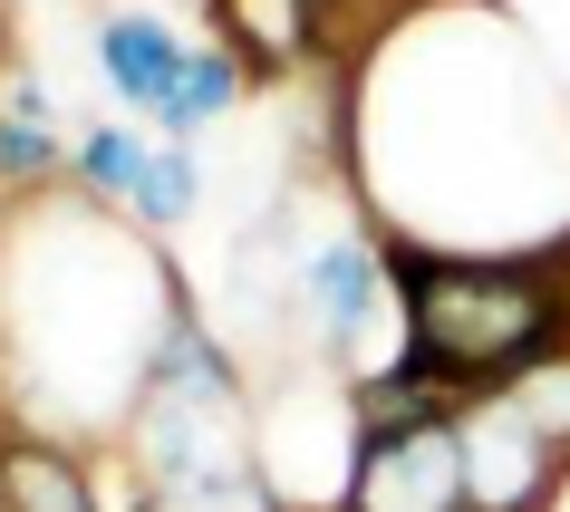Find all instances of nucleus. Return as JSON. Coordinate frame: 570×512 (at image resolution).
Returning <instances> with one entry per match:
<instances>
[{
    "mask_svg": "<svg viewBox=\"0 0 570 512\" xmlns=\"http://www.w3.org/2000/svg\"><path fill=\"white\" fill-rule=\"evenodd\" d=\"M396 358L435 377L454 406L503 396L522 367L570 348V233L551 252H425L387 242Z\"/></svg>",
    "mask_w": 570,
    "mask_h": 512,
    "instance_id": "1",
    "label": "nucleus"
},
{
    "mask_svg": "<svg viewBox=\"0 0 570 512\" xmlns=\"http://www.w3.org/2000/svg\"><path fill=\"white\" fill-rule=\"evenodd\" d=\"M454 435H464V503L474 512H551L561 503L570 454L512 406V387L454 406Z\"/></svg>",
    "mask_w": 570,
    "mask_h": 512,
    "instance_id": "2",
    "label": "nucleus"
},
{
    "mask_svg": "<svg viewBox=\"0 0 570 512\" xmlns=\"http://www.w3.org/2000/svg\"><path fill=\"white\" fill-rule=\"evenodd\" d=\"M338 512H474L464 503V435H454V416L396 425V435H348Z\"/></svg>",
    "mask_w": 570,
    "mask_h": 512,
    "instance_id": "3",
    "label": "nucleus"
},
{
    "mask_svg": "<svg viewBox=\"0 0 570 512\" xmlns=\"http://www.w3.org/2000/svg\"><path fill=\"white\" fill-rule=\"evenodd\" d=\"M126 464L165 493V483H213L252 474V416L242 406H184V396H136L126 416Z\"/></svg>",
    "mask_w": 570,
    "mask_h": 512,
    "instance_id": "4",
    "label": "nucleus"
},
{
    "mask_svg": "<svg viewBox=\"0 0 570 512\" xmlns=\"http://www.w3.org/2000/svg\"><path fill=\"white\" fill-rule=\"evenodd\" d=\"M396 309L387 280V242L377 233H338L309 252V319H320V358L330 367H367V338Z\"/></svg>",
    "mask_w": 570,
    "mask_h": 512,
    "instance_id": "5",
    "label": "nucleus"
},
{
    "mask_svg": "<svg viewBox=\"0 0 570 512\" xmlns=\"http://www.w3.org/2000/svg\"><path fill=\"white\" fill-rule=\"evenodd\" d=\"M146 396H184V406H242V377H233V348L204 329V309L175 291L165 329H155V358H146Z\"/></svg>",
    "mask_w": 570,
    "mask_h": 512,
    "instance_id": "6",
    "label": "nucleus"
},
{
    "mask_svg": "<svg viewBox=\"0 0 570 512\" xmlns=\"http://www.w3.org/2000/svg\"><path fill=\"white\" fill-rule=\"evenodd\" d=\"M184 68V39L155 10H107L97 20V78L126 97V117H165V88Z\"/></svg>",
    "mask_w": 570,
    "mask_h": 512,
    "instance_id": "7",
    "label": "nucleus"
},
{
    "mask_svg": "<svg viewBox=\"0 0 570 512\" xmlns=\"http://www.w3.org/2000/svg\"><path fill=\"white\" fill-rule=\"evenodd\" d=\"M213 20H223V49L252 78H291L320 49V10L309 0H213Z\"/></svg>",
    "mask_w": 570,
    "mask_h": 512,
    "instance_id": "8",
    "label": "nucleus"
},
{
    "mask_svg": "<svg viewBox=\"0 0 570 512\" xmlns=\"http://www.w3.org/2000/svg\"><path fill=\"white\" fill-rule=\"evenodd\" d=\"M0 512H97V474L59 435H0Z\"/></svg>",
    "mask_w": 570,
    "mask_h": 512,
    "instance_id": "9",
    "label": "nucleus"
},
{
    "mask_svg": "<svg viewBox=\"0 0 570 512\" xmlns=\"http://www.w3.org/2000/svg\"><path fill=\"white\" fill-rule=\"evenodd\" d=\"M252 88V68L233 59V49H223V39H213V49H184V68H175V88H165V136H194V126H213V117H233V97Z\"/></svg>",
    "mask_w": 570,
    "mask_h": 512,
    "instance_id": "10",
    "label": "nucleus"
},
{
    "mask_svg": "<svg viewBox=\"0 0 570 512\" xmlns=\"http://www.w3.org/2000/svg\"><path fill=\"white\" fill-rule=\"evenodd\" d=\"M146 175H155V146L136 136V126H88L78 136V184H88L97 204H146Z\"/></svg>",
    "mask_w": 570,
    "mask_h": 512,
    "instance_id": "11",
    "label": "nucleus"
},
{
    "mask_svg": "<svg viewBox=\"0 0 570 512\" xmlns=\"http://www.w3.org/2000/svg\"><path fill=\"white\" fill-rule=\"evenodd\" d=\"M59 165H78V155L59 146V126L10 117V107H0V184H10V194H39V184H59Z\"/></svg>",
    "mask_w": 570,
    "mask_h": 512,
    "instance_id": "12",
    "label": "nucleus"
},
{
    "mask_svg": "<svg viewBox=\"0 0 570 512\" xmlns=\"http://www.w3.org/2000/svg\"><path fill=\"white\" fill-rule=\"evenodd\" d=\"M155 512H291V503H281V483L252 464V474H213V483H165Z\"/></svg>",
    "mask_w": 570,
    "mask_h": 512,
    "instance_id": "13",
    "label": "nucleus"
},
{
    "mask_svg": "<svg viewBox=\"0 0 570 512\" xmlns=\"http://www.w3.org/2000/svg\"><path fill=\"white\" fill-rule=\"evenodd\" d=\"M194 194H204V175H194V146H155V175H146V204H136V223L175 233L184 213H194Z\"/></svg>",
    "mask_w": 570,
    "mask_h": 512,
    "instance_id": "14",
    "label": "nucleus"
},
{
    "mask_svg": "<svg viewBox=\"0 0 570 512\" xmlns=\"http://www.w3.org/2000/svg\"><path fill=\"white\" fill-rule=\"evenodd\" d=\"M512 406L570 454V348H561V358H541V367H522V377H512Z\"/></svg>",
    "mask_w": 570,
    "mask_h": 512,
    "instance_id": "15",
    "label": "nucleus"
},
{
    "mask_svg": "<svg viewBox=\"0 0 570 512\" xmlns=\"http://www.w3.org/2000/svg\"><path fill=\"white\" fill-rule=\"evenodd\" d=\"M97 512H155V483L126 464V445H117V464H97Z\"/></svg>",
    "mask_w": 570,
    "mask_h": 512,
    "instance_id": "16",
    "label": "nucleus"
},
{
    "mask_svg": "<svg viewBox=\"0 0 570 512\" xmlns=\"http://www.w3.org/2000/svg\"><path fill=\"white\" fill-rule=\"evenodd\" d=\"M0 107H10V117H39V126H59V97H49V78H39V68H20Z\"/></svg>",
    "mask_w": 570,
    "mask_h": 512,
    "instance_id": "17",
    "label": "nucleus"
},
{
    "mask_svg": "<svg viewBox=\"0 0 570 512\" xmlns=\"http://www.w3.org/2000/svg\"><path fill=\"white\" fill-rule=\"evenodd\" d=\"M309 10H330V0H309Z\"/></svg>",
    "mask_w": 570,
    "mask_h": 512,
    "instance_id": "18",
    "label": "nucleus"
}]
</instances>
